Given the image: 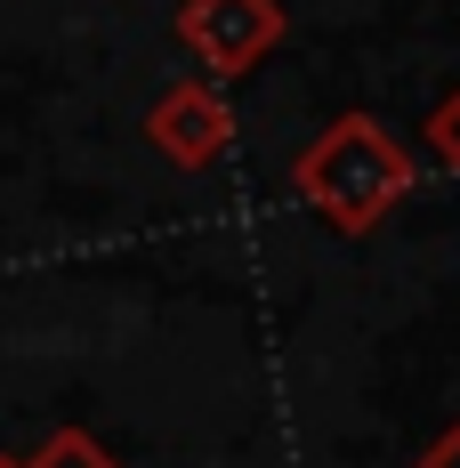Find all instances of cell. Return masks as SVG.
<instances>
[{"label":"cell","mask_w":460,"mask_h":468,"mask_svg":"<svg viewBox=\"0 0 460 468\" xmlns=\"http://www.w3.org/2000/svg\"><path fill=\"white\" fill-rule=\"evenodd\" d=\"M0 468H8V461H0Z\"/></svg>","instance_id":"cell-7"},{"label":"cell","mask_w":460,"mask_h":468,"mask_svg":"<svg viewBox=\"0 0 460 468\" xmlns=\"http://www.w3.org/2000/svg\"><path fill=\"white\" fill-rule=\"evenodd\" d=\"M420 145H428L444 170H460V81L436 97V105H428V122H420Z\"/></svg>","instance_id":"cell-5"},{"label":"cell","mask_w":460,"mask_h":468,"mask_svg":"<svg viewBox=\"0 0 460 468\" xmlns=\"http://www.w3.org/2000/svg\"><path fill=\"white\" fill-rule=\"evenodd\" d=\"M8 468H122L105 444H97L90 428H57V436H41V452H25V461Z\"/></svg>","instance_id":"cell-4"},{"label":"cell","mask_w":460,"mask_h":468,"mask_svg":"<svg viewBox=\"0 0 460 468\" xmlns=\"http://www.w3.org/2000/svg\"><path fill=\"white\" fill-rule=\"evenodd\" d=\"M412 468H460V420L444 428V436H436V444H428V452H420Z\"/></svg>","instance_id":"cell-6"},{"label":"cell","mask_w":460,"mask_h":468,"mask_svg":"<svg viewBox=\"0 0 460 468\" xmlns=\"http://www.w3.org/2000/svg\"><path fill=\"white\" fill-rule=\"evenodd\" d=\"M283 0H186L178 8V41L202 57L210 81H242L267 48L283 41Z\"/></svg>","instance_id":"cell-2"},{"label":"cell","mask_w":460,"mask_h":468,"mask_svg":"<svg viewBox=\"0 0 460 468\" xmlns=\"http://www.w3.org/2000/svg\"><path fill=\"white\" fill-rule=\"evenodd\" d=\"M145 145L170 162V170H210L234 145V105L219 81H170V90L145 105Z\"/></svg>","instance_id":"cell-3"},{"label":"cell","mask_w":460,"mask_h":468,"mask_svg":"<svg viewBox=\"0 0 460 468\" xmlns=\"http://www.w3.org/2000/svg\"><path fill=\"white\" fill-rule=\"evenodd\" d=\"M412 178H420L412 145L396 138L388 122H371V113H331L316 130V145L291 162V194L331 234H371L412 194Z\"/></svg>","instance_id":"cell-1"}]
</instances>
